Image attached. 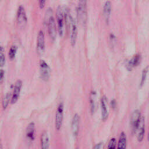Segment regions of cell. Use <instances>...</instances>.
<instances>
[{"mask_svg": "<svg viewBox=\"0 0 149 149\" xmlns=\"http://www.w3.org/2000/svg\"><path fill=\"white\" fill-rule=\"evenodd\" d=\"M87 0H79L77 7V17L78 22L82 26H84L86 24L87 19Z\"/></svg>", "mask_w": 149, "mask_h": 149, "instance_id": "6da1fadb", "label": "cell"}, {"mask_svg": "<svg viewBox=\"0 0 149 149\" xmlns=\"http://www.w3.org/2000/svg\"><path fill=\"white\" fill-rule=\"evenodd\" d=\"M56 19H57V30L58 31L59 34L62 36L64 32L65 24H66L65 18V9L62 6H59L57 9L56 13Z\"/></svg>", "mask_w": 149, "mask_h": 149, "instance_id": "7a4b0ae2", "label": "cell"}, {"mask_svg": "<svg viewBox=\"0 0 149 149\" xmlns=\"http://www.w3.org/2000/svg\"><path fill=\"white\" fill-rule=\"evenodd\" d=\"M40 77L45 81H47L50 77L51 69L47 63L44 60L40 62Z\"/></svg>", "mask_w": 149, "mask_h": 149, "instance_id": "3957f363", "label": "cell"}, {"mask_svg": "<svg viewBox=\"0 0 149 149\" xmlns=\"http://www.w3.org/2000/svg\"><path fill=\"white\" fill-rule=\"evenodd\" d=\"M63 118V105L60 103L57 108L55 118V126L56 130H59L62 126Z\"/></svg>", "mask_w": 149, "mask_h": 149, "instance_id": "277c9868", "label": "cell"}, {"mask_svg": "<svg viewBox=\"0 0 149 149\" xmlns=\"http://www.w3.org/2000/svg\"><path fill=\"white\" fill-rule=\"evenodd\" d=\"M141 120V113L139 110L136 109L133 112L130 117V125L133 133L137 130Z\"/></svg>", "mask_w": 149, "mask_h": 149, "instance_id": "5b68a950", "label": "cell"}, {"mask_svg": "<svg viewBox=\"0 0 149 149\" xmlns=\"http://www.w3.org/2000/svg\"><path fill=\"white\" fill-rule=\"evenodd\" d=\"M27 19L26 14L24 8L23 6L20 5L17 12V22L20 27H24L27 23Z\"/></svg>", "mask_w": 149, "mask_h": 149, "instance_id": "8992f818", "label": "cell"}, {"mask_svg": "<svg viewBox=\"0 0 149 149\" xmlns=\"http://www.w3.org/2000/svg\"><path fill=\"white\" fill-rule=\"evenodd\" d=\"M47 26H48V32L49 36V37L54 40L56 36V31L57 27L56 26L55 20L53 16L49 17L47 21Z\"/></svg>", "mask_w": 149, "mask_h": 149, "instance_id": "52a82bcc", "label": "cell"}, {"mask_svg": "<svg viewBox=\"0 0 149 149\" xmlns=\"http://www.w3.org/2000/svg\"><path fill=\"white\" fill-rule=\"evenodd\" d=\"M69 23L70 24V43L72 46H74L77 37V27L75 20L71 16L69 17Z\"/></svg>", "mask_w": 149, "mask_h": 149, "instance_id": "ba28073f", "label": "cell"}, {"mask_svg": "<svg viewBox=\"0 0 149 149\" xmlns=\"http://www.w3.org/2000/svg\"><path fill=\"white\" fill-rule=\"evenodd\" d=\"M37 51L40 54H43L45 51V37L42 30H40L37 35Z\"/></svg>", "mask_w": 149, "mask_h": 149, "instance_id": "9c48e42d", "label": "cell"}, {"mask_svg": "<svg viewBox=\"0 0 149 149\" xmlns=\"http://www.w3.org/2000/svg\"><path fill=\"white\" fill-rule=\"evenodd\" d=\"M22 86V81L20 80H17L15 83V85L12 97L10 99L12 104H14L17 101L19 95H20Z\"/></svg>", "mask_w": 149, "mask_h": 149, "instance_id": "30bf717a", "label": "cell"}, {"mask_svg": "<svg viewBox=\"0 0 149 149\" xmlns=\"http://www.w3.org/2000/svg\"><path fill=\"white\" fill-rule=\"evenodd\" d=\"M80 117L77 113H75L72 121V131L74 137H76L79 133Z\"/></svg>", "mask_w": 149, "mask_h": 149, "instance_id": "8fae6325", "label": "cell"}, {"mask_svg": "<svg viewBox=\"0 0 149 149\" xmlns=\"http://www.w3.org/2000/svg\"><path fill=\"white\" fill-rule=\"evenodd\" d=\"M141 59V57L140 54H137L134 56H133V57L130 61H129V62L127 63L126 68L127 70H132L133 68L137 66L140 63Z\"/></svg>", "mask_w": 149, "mask_h": 149, "instance_id": "7c38bea8", "label": "cell"}, {"mask_svg": "<svg viewBox=\"0 0 149 149\" xmlns=\"http://www.w3.org/2000/svg\"><path fill=\"white\" fill-rule=\"evenodd\" d=\"M101 109L102 120L104 121H105L107 119L108 116L107 98L105 96H104L101 100Z\"/></svg>", "mask_w": 149, "mask_h": 149, "instance_id": "4fadbf2b", "label": "cell"}, {"mask_svg": "<svg viewBox=\"0 0 149 149\" xmlns=\"http://www.w3.org/2000/svg\"><path fill=\"white\" fill-rule=\"evenodd\" d=\"M26 137L29 141H31L34 139L35 125L34 122H30L26 128Z\"/></svg>", "mask_w": 149, "mask_h": 149, "instance_id": "5bb4252c", "label": "cell"}, {"mask_svg": "<svg viewBox=\"0 0 149 149\" xmlns=\"http://www.w3.org/2000/svg\"><path fill=\"white\" fill-rule=\"evenodd\" d=\"M139 130V132L137 133V140L139 142H141L143 141L144 134H145V124H144V118H141L139 126V127L137 129Z\"/></svg>", "mask_w": 149, "mask_h": 149, "instance_id": "9a60e30c", "label": "cell"}, {"mask_svg": "<svg viewBox=\"0 0 149 149\" xmlns=\"http://www.w3.org/2000/svg\"><path fill=\"white\" fill-rule=\"evenodd\" d=\"M111 3L110 1H107L105 2L103 8V15L107 23H108L109 22V17L111 16Z\"/></svg>", "mask_w": 149, "mask_h": 149, "instance_id": "2e32d148", "label": "cell"}, {"mask_svg": "<svg viewBox=\"0 0 149 149\" xmlns=\"http://www.w3.org/2000/svg\"><path fill=\"white\" fill-rule=\"evenodd\" d=\"M127 145V138L126 135L124 132H121L120 134L118 145L117 149H126Z\"/></svg>", "mask_w": 149, "mask_h": 149, "instance_id": "e0dca14e", "label": "cell"}, {"mask_svg": "<svg viewBox=\"0 0 149 149\" xmlns=\"http://www.w3.org/2000/svg\"><path fill=\"white\" fill-rule=\"evenodd\" d=\"M41 149H48L49 147V136L46 131H44L41 136Z\"/></svg>", "mask_w": 149, "mask_h": 149, "instance_id": "ac0fdd59", "label": "cell"}, {"mask_svg": "<svg viewBox=\"0 0 149 149\" xmlns=\"http://www.w3.org/2000/svg\"><path fill=\"white\" fill-rule=\"evenodd\" d=\"M95 97H96L95 92L92 91L90 95V98L91 113H94L95 110Z\"/></svg>", "mask_w": 149, "mask_h": 149, "instance_id": "d6986e66", "label": "cell"}, {"mask_svg": "<svg viewBox=\"0 0 149 149\" xmlns=\"http://www.w3.org/2000/svg\"><path fill=\"white\" fill-rule=\"evenodd\" d=\"M148 71V66H147V67H146L144 69H143V71H142V74H141V81H140V87H141L143 84H144V82L146 81V77H147V74Z\"/></svg>", "mask_w": 149, "mask_h": 149, "instance_id": "ffe728a7", "label": "cell"}, {"mask_svg": "<svg viewBox=\"0 0 149 149\" xmlns=\"http://www.w3.org/2000/svg\"><path fill=\"white\" fill-rule=\"evenodd\" d=\"M10 100V94L7 93L5 95V97H3V99L2 100V107L4 109H6V107H8Z\"/></svg>", "mask_w": 149, "mask_h": 149, "instance_id": "44dd1931", "label": "cell"}, {"mask_svg": "<svg viewBox=\"0 0 149 149\" xmlns=\"http://www.w3.org/2000/svg\"><path fill=\"white\" fill-rule=\"evenodd\" d=\"M17 47L15 45H12L9 51V57L10 58V60H12L14 59V58L15 57L16 55V53L17 51Z\"/></svg>", "mask_w": 149, "mask_h": 149, "instance_id": "7402d4cb", "label": "cell"}, {"mask_svg": "<svg viewBox=\"0 0 149 149\" xmlns=\"http://www.w3.org/2000/svg\"><path fill=\"white\" fill-rule=\"evenodd\" d=\"M116 140L115 138H112L108 144L107 149H116Z\"/></svg>", "mask_w": 149, "mask_h": 149, "instance_id": "603a6c76", "label": "cell"}, {"mask_svg": "<svg viewBox=\"0 0 149 149\" xmlns=\"http://www.w3.org/2000/svg\"><path fill=\"white\" fill-rule=\"evenodd\" d=\"M5 63V56L3 52L0 51V67L3 66Z\"/></svg>", "mask_w": 149, "mask_h": 149, "instance_id": "cb8c5ba5", "label": "cell"}, {"mask_svg": "<svg viewBox=\"0 0 149 149\" xmlns=\"http://www.w3.org/2000/svg\"><path fill=\"white\" fill-rule=\"evenodd\" d=\"M46 3V0H38V3H39V6L40 9H43Z\"/></svg>", "mask_w": 149, "mask_h": 149, "instance_id": "d4e9b609", "label": "cell"}, {"mask_svg": "<svg viewBox=\"0 0 149 149\" xmlns=\"http://www.w3.org/2000/svg\"><path fill=\"white\" fill-rule=\"evenodd\" d=\"M4 75V71L2 69H0V82L2 81Z\"/></svg>", "mask_w": 149, "mask_h": 149, "instance_id": "484cf974", "label": "cell"}, {"mask_svg": "<svg viewBox=\"0 0 149 149\" xmlns=\"http://www.w3.org/2000/svg\"><path fill=\"white\" fill-rule=\"evenodd\" d=\"M101 146H102V143H100L96 144V145L94 146V147L93 149H101Z\"/></svg>", "mask_w": 149, "mask_h": 149, "instance_id": "4316f807", "label": "cell"}]
</instances>
